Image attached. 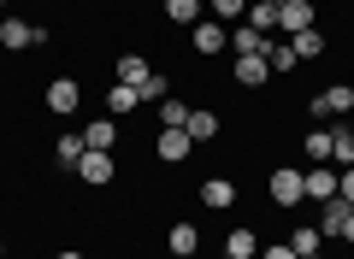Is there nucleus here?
<instances>
[{
    "label": "nucleus",
    "mask_w": 354,
    "mask_h": 259,
    "mask_svg": "<svg viewBox=\"0 0 354 259\" xmlns=\"http://www.w3.org/2000/svg\"><path fill=\"white\" fill-rule=\"evenodd\" d=\"M266 48H272V36H260L254 24H230V53H236V59H248V53H266Z\"/></svg>",
    "instance_id": "nucleus-18"
},
{
    "label": "nucleus",
    "mask_w": 354,
    "mask_h": 259,
    "mask_svg": "<svg viewBox=\"0 0 354 259\" xmlns=\"http://www.w3.org/2000/svg\"><path fill=\"white\" fill-rule=\"evenodd\" d=\"M189 112H195V106H189V100H177V95L160 100V124H165V130H183V124H189Z\"/></svg>",
    "instance_id": "nucleus-28"
},
{
    "label": "nucleus",
    "mask_w": 354,
    "mask_h": 259,
    "mask_svg": "<svg viewBox=\"0 0 354 259\" xmlns=\"http://www.w3.org/2000/svg\"><path fill=\"white\" fill-rule=\"evenodd\" d=\"M207 6H213L218 24H242V12H248V0H207Z\"/></svg>",
    "instance_id": "nucleus-30"
},
{
    "label": "nucleus",
    "mask_w": 354,
    "mask_h": 259,
    "mask_svg": "<svg viewBox=\"0 0 354 259\" xmlns=\"http://www.w3.org/2000/svg\"><path fill=\"white\" fill-rule=\"evenodd\" d=\"M348 218H354V207L342 195H330L325 207H319V236H342V224H348Z\"/></svg>",
    "instance_id": "nucleus-19"
},
{
    "label": "nucleus",
    "mask_w": 354,
    "mask_h": 259,
    "mask_svg": "<svg viewBox=\"0 0 354 259\" xmlns=\"http://www.w3.org/2000/svg\"><path fill=\"white\" fill-rule=\"evenodd\" d=\"M41 106H48L53 118H71V112L83 106V83H77V77H53V83L41 88Z\"/></svg>",
    "instance_id": "nucleus-4"
},
{
    "label": "nucleus",
    "mask_w": 354,
    "mask_h": 259,
    "mask_svg": "<svg viewBox=\"0 0 354 259\" xmlns=\"http://www.w3.org/2000/svg\"><path fill=\"white\" fill-rule=\"evenodd\" d=\"M266 195H272V207H278V212H295V207L307 200L301 165H272V177H266Z\"/></svg>",
    "instance_id": "nucleus-1"
},
{
    "label": "nucleus",
    "mask_w": 354,
    "mask_h": 259,
    "mask_svg": "<svg viewBox=\"0 0 354 259\" xmlns=\"http://www.w3.org/2000/svg\"><path fill=\"white\" fill-rule=\"evenodd\" d=\"M266 65H272V77H290L301 59H295V48H290L283 36H272V48H266Z\"/></svg>",
    "instance_id": "nucleus-24"
},
{
    "label": "nucleus",
    "mask_w": 354,
    "mask_h": 259,
    "mask_svg": "<svg viewBox=\"0 0 354 259\" xmlns=\"http://www.w3.org/2000/svg\"><path fill=\"white\" fill-rule=\"evenodd\" d=\"M53 259H83V247H59V253H53Z\"/></svg>",
    "instance_id": "nucleus-33"
},
{
    "label": "nucleus",
    "mask_w": 354,
    "mask_h": 259,
    "mask_svg": "<svg viewBox=\"0 0 354 259\" xmlns=\"http://www.w3.org/2000/svg\"><path fill=\"white\" fill-rule=\"evenodd\" d=\"M242 24H254L260 36H278V6H266V0H248V12H242Z\"/></svg>",
    "instance_id": "nucleus-25"
},
{
    "label": "nucleus",
    "mask_w": 354,
    "mask_h": 259,
    "mask_svg": "<svg viewBox=\"0 0 354 259\" xmlns=\"http://www.w3.org/2000/svg\"><path fill=\"white\" fill-rule=\"evenodd\" d=\"M118 142H124V124H118V118H106V112L83 124V148H88V153H113Z\"/></svg>",
    "instance_id": "nucleus-6"
},
{
    "label": "nucleus",
    "mask_w": 354,
    "mask_h": 259,
    "mask_svg": "<svg viewBox=\"0 0 354 259\" xmlns=\"http://www.w3.org/2000/svg\"><path fill=\"white\" fill-rule=\"evenodd\" d=\"M189 48L201 53V59H218V53L230 48V24H218V18H201V24H189Z\"/></svg>",
    "instance_id": "nucleus-5"
},
{
    "label": "nucleus",
    "mask_w": 354,
    "mask_h": 259,
    "mask_svg": "<svg viewBox=\"0 0 354 259\" xmlns=\"http://www.w3.org/2000/svg\"><path fill=\"white\" fill-rule=\"evenodd\" d=\"M113 77H118V83H130V88H142V83H148V77H153V65L142 59V53H118Z\"/></svg>",
    "instance_id": "nucleus-20"
},
{
    "label": "nucleus",
    "mask_w": 354,
    "mask_h": 259,
    "mask_svg": "<svg viewBox=\"0 0 354 259\" xmlns=\"http://www.w3.org/2000/svg\"><path fill=\"white\" fill-rule=\"evenodd\" d=\"M136 95H142V106H160V100H165V95H171V77H165V71H153V77H148V83H142V88H136Z\"/></svg>",
    "instance_id": "nucleus-29"
},
{
    "label": "nucleus",
    "mask_w": 354,
    "mask_h": 259,
    "mask_svg": "<svg viewBox=\"0 0 354 259\" xmlns=\"http://www.w3.org/2000/svg\"><path fill=\"white\" fill-rule=\"evenodd\" d=\"M283 41L295 48V59H301V65H307V59H325V48H330L319 24H313V30H295V36H283Z\"/></svg>",
    "instance_id": "nucleus-17"
},
{
    "label": "nucleus",
    "mask_w": 354,
    "mask_h": 259,
    "mask_svg": "<svg viewBox=\"0 0 354 259\" xmlns=\"http://www.w3.org/2000/svg\"><path fill=\"white\" fill-rule=\"evenodd\" d=\"M313 24H319L313 0H283L278 6V36H295V30H313Z\"/></svg>",
    "instance_id": "nucleus-8"
},
{
    "label": "nucleus",
    "mask_w": 354,
    "mask_h": 259,
    "mask_svg": "<svg viewBox=\"0 0 354 259\" xmlns=\"http://www.w3.org/2000/svg\"><path fill=\"white\" fill-rule=\"evenodd\" d=\"M6 6H12V0H0V18H6Z\"/></svg>",
    "instance_id": "nucleus-36"
},
{
    "label": "nucleus",
    "mask_w": 354,
    "mask_h": 259,
    "mask_svg": "<svg viewBox=\"0 0 354 259\" xmlns=\"http://www.w3.org/2000/svg\"><path fill=\"white\" fill-rule=\"evenodd\" d=\"M59 6H65V0H59Z\"/></svg>",
    "instance_id": "nucleus-39"
},
{
    "label": "nucleus",
    "mask_w": 354,
    "mask_h": 259,
    "mask_svg": "<svg viewBox=\"0 0 354 259\" xmlns=\"http://www.w3.org/2000/svg\"><path fill=\"white\" fill-rule=\"evenodd\" d=\"M225 259H260V230L254 224H230L225 230Z\"/></svg>",
    "instance_id": "nucleus-12"
},
{
    "label": "nucleus",
    "mask_w": 354,
    "mask_h": 259,
    "mask_svg": "<svg viewBox=\"0 0 354 259\" xmlns=\"http://www.w3.org/2000/svg\"><path fill=\"white\" fill-rule=\"evenodd\" d=\"M301 153H307V165H330V130H307Z\"/></svg>",
    "instance_id": "nucleus-27"
},
{
    "label": "nucleus",
    "mask_w": 354,
    "mask_h": 259,
    "mask_svg": "<svg viewBox=\"0 0 354 259\" xmlns=\"http://www.w3.org/2000/svg\"><path fill=\"white\" fill-rule=\"evenodd\" d=\"M189 153H195L189 130H165V124H160V136H153V160H160V165H183Z\"/></svg>",
    "instance_id": "nucleus-7"
},
{
    "label": "nucleus",
    "mask_w": 354,
    "mask_h": 259,
    "mask_svg": "<svg viewBox=\"0 0 354 259\" xmlns=\"http://www.w3.org/2000/svg\"><path fill=\"white\" fill-rule=\"evenodd\" d=\"M330 165H354V124H330Z\"/></svg>",
    "instance_id": "nucleus-21"
},
{
    "label": "nucleus",
    "mask_w": 354,
    "mask_h": 259,
    "mask_svg": "<svg viewBox=\"0 0 354 259\" xmlns=\"http://www.w3.org/2000/svg\"><path fill=\"white\" fill-rule=\"evenodd\" d=\"M337 195L354 207V165H342V171H337Z\"/></svg>",
    "instance_id": "nucleus-32"
},
{
    "label": "nucleus",
    "mask_w": 354,
    "mask_h": 259,
    "mask_svg": "<svg viewBox=\"0 0 354 259\" xmlns=\"http://www.w3.org/2000/svg\"><path fill=\"white\" fill-rule=\"evenodd\" d=\"M160 12H165V24H177V30H189V24H201V0H165V6H160Z\"/></svg>",
    "instance_id": "nucleus-23"
},
{
    "label": "nucleus",
    "mask_w": 354,
    "mask_h": 259,
    "mask_svg": "<svg viewBox=\"0 0 354 259\" xmlns=\"http://www.w3.org/2000/svg\"><path fill=\"white\" fill-rule=\"evenodd\" d=\"M165 253H201V224L171 218V224H165Z\"/></svg>",
    "instance_id": "nucleus-13"
},
{
    "label": "nucleus",
    "mask_w": 354,
    "mask_h": 259,
    "mask_svg": "<svg viewBox=\"0 0 354 259\" xmlns=\"http://www.w3.org/2000/svg\"><path fill=\"white\" fill-rule=\"evenodd\" d=\"M283 242H290L295 259H301V253H319V242H325V236H319V224H290V236H283Z\"/></svg>",
    "instance_id": "nucleus-26"
},
{
    "label": "nucleus",
    "mask_w": 354,
    "mask_h": 259,
    "mask_svg": "<svg viewBox=\"0 0 354 259\" xmlns=\"http://www.w3.org/2000/svg\"><path fill=\"white\" fill-rule=\"evenodd\" d=\"M342 242H354V218H348V224H342Z\"/></svg>",
    "instance_id": "nucleus-34"
},
{
    "label": "nucleus",
    "mask_w": 354,
    "mask_h": 259,
    "mask_svg": "<svg viewBox=\"0 0 354 259\" xmlns=\"http://www.w3.org/2000/svg\"><path fill=\"white\" fill-rule=\"evenodd\" d=\"M0 259H6V236H0Z\"/></svg>",
    "instance_id": "nucleus-37"
},
{
    "label": "nucleus",
    "mask_w": 354,
    "mask_h": 259,
    "mask_svg": "<svg viewBox=\"0 0 354 259\" xmlns=\"http://www.w3.org/2000/svg\"><path fill=\"white\" fill-rule=\"evenodd\" d=\"M201 207H207V212H230V207H236V183H230L225 171H218V177H201Z\"/></svg>",
    "instance_id": "nucleus-11"
},
{
    "label": "nucleus",
    "mask_w": 354,
    "mask_h": 259,
    "mask_svg": "<svg viewBox=\"0 0 354 259\" xmlns=\"http://www.w3.org/2000/svg\"><path fill=\"white\" fill-rule=\"evenodd\" d=\"M301 183H307V200H319V207H325V200L337 195V165H307Z\"/></svg>",
    "instance_id": "nucleus-16"
},
{
    "label": "nucleus",
    "mask_w": 354,
    "mask_h": 259,
    "mask_svg": "<svg viewBox=\"0 0 354 259\" xmlns=\"http://www.w3.org/2000/svg\"><path fill=\"white\" fill-rule=\"evenodd\" d=\"M165 259H201V253H165Z\"/></svg>",
    "instance_id": "nucleus-35"
},
{
    "label": "nucleus",
    "mask_w": 354,
    "mask_h": 259,
    "mask_svg": "<svg viewBox=\"0 0 354 259\" xmlns=\"http://www.w3.org/2000/svg\"><path fill=\"white\" fill-rule=\"evenodd\" d=\"M136 106H142V95H136L130 83H113V88H106V118H130Z\"/></svg>",
    "instance_id": "nucleus-22"
},
{
    "label": "nucleus",
    "mask_w": 354,
    "mask_h": 259,
    "mask_svg": "<svg viewBox=\"0 0 354 259\" xmlns=\"http://www.w3.org/2000/svg\"><path fill=\"white\" fill-rule=\"evenodd\" d=\"M301 259H325V253H301Z\"/></svg>",
    "instance_id": "nucleus-38"
},
{
    "label": "nucleus",
    "mask_w": 354,
    "mask_h": 259,
    "mask_svg": "<svg viewBox=\"0 0 354 259\" xmlns=\"http://www.w3.org/2000/svg\"><path fill=\"white\" fill-rule=\"evenodd\" d=\"M71 177H83L88 189H106V183L118 177V160H113V153H83V165H77Z\"/></svg>",
    "instance_id": "nucleus-10"
},
{
    "label": "nucleus",
    "mask_w": 354,
    "mask_h": 259,
    "mask_svg": "<svg viewBox=\"0 0 354 259\" xmlns=\"http://www.w3.org/2000/svg\"><path fill=\"white\" fill-rule=\"evenodd\" d=\"M83 130H59V136H53V165H59V171H77V165H83Z\"/></svg>",
    "instance_id": "nucleus-14"
},
{
    "label": "nucleus",
    "mask_w": 354,
    "mask_h": 259,
    "mask_svg": "<svg viewBox=\"0 0 354 259\" xmlns=\"http://www.w3.org/2000/svg\"><path fill=\"white\" fill-rule=\"evenodd\" d=\"M41 41H48V30H41V24H30V18H18V12H6V18H0V48H6V53L41 48Z\"/></svg>",
    "instance_id": "nucleus-3"
},
{
    "label": "nucleus",
    "mask_w": 354,
    "mask_h": 259,
    "mask_svg": "<svg viewBox=\"0 0 354 259\" xmlns=\"http://www.w3.org/2000/svg\"><path fill=\"white\" fill-rule=\"evenodd\" d=\"M307 112H313L319 124H330V118H348V112H354V83H325L313 100H307Z\"/></svg>",
    "instance_id": "nucleus-2"
},
{
    "label": "nucleus",
    "mask_w": 354,
    "mask_h": 259,
    "mask_svg": "<svg viewBox=\"0 0 354 259\" xmlns=\"http://www.w3.org/2000/svg\"><path fill=\"white\" fill-rule=\"evenodd\" d=\"M260 259H295L290 242H260Z\"/></svg>",
    "instance_id": "nucleus-31"
},
{
    "label": "nucleus",
    "mask_w": 354,
    "mask_h": 259,
    "mask_svg": "<svg viewBox=\"0 0 354 259\" xmlns=\"http://www.w3.org/2000/svg\"><path fill=\"white\" fill-rule=\"evenodd\" d=\"M230 83H242V88H266V83H272V65H266V53L236 59V65H230Z\"/></svg>",
    "instance_id": "nucleus-15"
},
{
    "label": "nucleus",
    "mask_w": 354,
    "mask_h": 259,
    "mask_svg": "<svg viewBox=\"0 0 354 259\" xmlns=\"http://www.w3.org/2000/svg\"><path fill=\"white\" fill-rule=\"evenodd\" d=\"M183 130H189V142H195V148H201V142H225V118H218L213 106H195Z\"/></svg>",
    "instance_id": "nucleus-9"
}]
</instances>
